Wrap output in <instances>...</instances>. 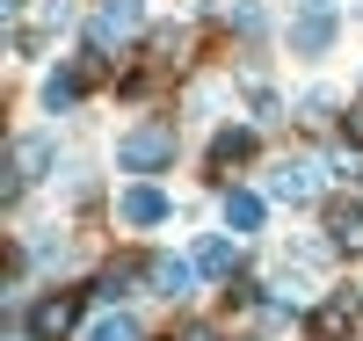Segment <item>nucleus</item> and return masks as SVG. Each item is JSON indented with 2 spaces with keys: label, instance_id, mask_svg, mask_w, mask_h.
Here are the masks:
<instances>
[{
  "label": "nucleus",
  "instance_id": "f257e3e1",
  "mask_svg": "<svg viewBox=\"0 0 363 341\" xmlns=\"http://www.w3.org/2000/svg\"><path fill=\"white\" fill-rule=\"evenodd\" d=\"M116 160H124L131 174H160L174 160V131H167V123H145V131H131L124 145H116Z\"/></svg>",
  "mask_w": 363,
  "mask_h": 341
},
{
  "label": "nucleus",
  "instance_id": "f03ea898",
  "mask_svg": "<svg viewBox=\"0 0 363 341\" xmlns=\"http://www.w3.org/2000/svg\"><path fill=\"white\" fill-rule=\"evenodd\" d=\"M73 320H80V298L73 291H51V298H37V313H29V334H37V341H66Z\"/></svg>",
  "mask_w": 363,
  "mask_h": 341
},
{
  "label": "nucleus",
  "instance_id": "7ed1b4c3",
  "mask_svg": "<svg viewBox=\"0 0 363 341\" xmlns=\"http://www.w3.org/2000/svg\"><path fill=\"white\" fill-rule=\"evenodd\" d=\"M138 29V0H102L95 8V29H87V37H95V51H109L116 37H131Z\"/></svg>",
  "mask_w": 363,
  "mask_h": 341
},
{
  "label": "nucleus",
  "instance_id": "20e7f679",
  "mask_svg": "<svg viewBox=\"0 0 363 341\" xmlns=\"http://www.w3.org/2000/svg\"><path fill=\"white\" fill-rule=\"evenodd\" d=\"M269 189H277L284 203H306V196H320V160H284Z\"/></svg>",
  "mask_w": 363,
  "mask_h": 341
},
{
  "label": "nucleus",
  "instance_id": "39448f33",
  "mask_svg": "<svg viewBox=\"0 0 363 341\" xmlns=\"http://www.w3.org/2000/svg\"><path fill=\"white\" fill-rule=\"evenodd\" d=\"M116 211H124V225H160V218H167V196L153 189V181H138V189H124Z\"/></svg>",
  "mask_w": 363,
  "mask_h": 341
},
{
  "label": "nucleus",
  "instance_id": "423d86ee",
  "mask_svg": "<svg viewBox=\"0 0 363 341\" xmlns=\"http://www.w3.org/2000/svg\"><path fill=\"white\" fill-rule=\"evenodd\" d=\"M327 240H335L342 255H363V203H335L327 211Z\"/></svg>",
  "mask_w": 363,
  "mask_h": 341
},
{
  "label": "nucleus",
  "instance_id": "0eeeda50",
  "mask_svg": "<svg viewBox=\"0 0 363 341\" xmlns=\"http://www.w3.org/2000/svg\"><path fill=\"white\" fill-rule=\"evenodd\" d=\"M44 160H51V145H44V138H22V145H15V160H8V181H0V196H15L22 181L44 167Z\"/></svg>",
  "mask_w": 363,
  "mask_h": 341
},
{
  "label": "nucleus",
  "instance_id": "6e6552de",
  "mask_svg": "<svg viewBox=\"0 0 363 341\" xmlns=\"http://www.w3.org/2000/svg\"><path fill=\"white\" fill-rule=\"evenodd\" d=\"M196 276H203L196 262H174V255H167V262H153V284H160V298H189V284H196Z\"/></svg>",
  "mask_w": 363,
  "mask_h": 341
},
{
  "label": "nucleus",
  "instance_id": "1a4fd4ad",
  "mask_svg": "<svg viewBox=\"0 0 363 341\" xmlns=\"http://www.w3.org/2000/svg\"><path fill=\"white\" fill-rule=\"evenodd\" d=\"M225 225L233 233H255L262 225V196L255 189H225Z\"/></svg>",
  "mask_w": 363,
  "mask_h": 341
},
{
  "label": "nucleus",
  "instance_id": "9d476101",
  "mask_svg": "<svg viewBox=\"0 0 363 341\" xmlns=\"http://www.w3.org/2000/svg\"><path fill=\"white\" fill-rule=\"evenodd\" d=\"M196 269H203V276H233V269H240V247H233V240H203V247H196Z\"/></svg>",
  "mask_w": 363,
  "mask_h": 341
},
{
  "label": "nucleus",
  "instance_id": "9b49d317",
  "mask_svg": "<svg viewBox=\"0 0 363 341\" xmlns=\"http://www.w3.org/2000/svg\"><path fill=\"white\" fill-rule=\"evenodd\" d=\"M44 102H51V109H66V102H80V73H73V66H58V73L44 80Z\"/></svg>",
  "mask_w": 363,
  "mask_h": 341
},
{
  "label": "nucleus",
  "instance_id": "f8f14e48",
  "mask_svg": "<svg viewBox=\"0 0 363 341\" xmlns=\"http://www.w3.org/2000/svg\"><path fill=\"white\" fill-rule=\"evenodd\" d=\"M87 341H138V320H131V313H109V320L87 327Z\"/></svg>",
  "mask_w": 363,
  "mask_h": 341
},
{
  "label": "nucleus",
  "instance_id": "ddd939ff",
  "mask_svg": "<svg viewBox=\"0 0 363 341\" xmlns=\"http://www.w3.org/2000/svg\"><path fill=\"white\" fill-rule=\"evenodd\" d=\"M247 152H255V131H218V152H211V160L233 167V160H247Z\"/></svg>",
  "mask_w": 363,
  "mask_h": 341
},
{
  "label": "nucleus",
  "instance_id": "4468645a",
  "mask_svg": "<svg viewBox=\"0 0 363 341\" xmlns=\"http://www.w3.org/2000/svg\"><path fill=\"white\" fill-rule=\"evenodd\" d=\"M349 320H356V298H335V305H320V313H313V327H320V334H342Z\"/></svg>",
  "mask_w": 363,
  "mask_h": 341
},
{
  "label": "nucleus",
  "instance_id": "2eb2a0df",
  "mask_svg": "<svg viewBox=\"0 0 363 341\" xmlns=\"http://www.w3.org/2000/svg\"><path fill=\"white\" fill-rule=\"evenodd\" d=\"M124 291H131V262H109L95 276V298H124Z\"/></svg>",
  "mask_w": 363,
  "mask_h": 341
},
{
  "label": "nucleus",
  "instance_id": "dca6fc26",
  "mask_svg": "<svg viewBox=\"0 0 363 341\" xmlns=\"http://www.w3.org/2000/svg\"><path fill=\"white\" fill-rule=\"evenodd\" d=\"M225 15H233V29H247V37H255V29H262V8H255V0H233Z\"/></svg>",
  "mask_w": 363,
  "mask_h": 341
},
{
  "label": "nucleus",
  "instance_id": "f3484780",
  "mask_svg": "<svg viewBox=\"0 0 363 341\" xmlns=\"http://www.w3.org/2000/svg\"><path fill=\"white\" fill-rule=\"evenodd\" d=\"M349 138H356V145H363V102H356V109H349Z\"/></svg>",
  "mask_w": 363,
  "mask_h": 341
},
{
  "label": "nucleus",
  "instance_id": "a211bd4d",
  "mask_svg": "<svg viewBox=\"0 0 363 341\" xmlns=\"http://www.w3.org/2000/svg\"><path fill=\"white\" fill-rule=\"evenodd\" d=\"M182 341H218V334H211V327H189V334H182Z\"/></svg>",
  "mask_w": 363,
  "mask_h": 341
}]
</instances>
